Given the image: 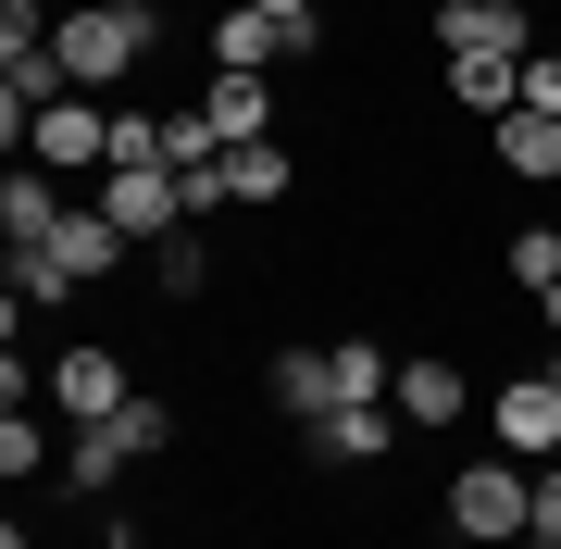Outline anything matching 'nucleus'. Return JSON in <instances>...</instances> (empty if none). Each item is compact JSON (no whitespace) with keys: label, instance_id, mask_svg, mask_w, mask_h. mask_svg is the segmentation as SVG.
Wrapping results in <instances>:
<instances>
[{"label":"nucleus","instance_id":"nucleus-1","mask_svg":"<svg viewBox=\"0 0 561 549\" xmlns=\"http://www.w3.org/2000/svg\"><path fill=\"white\" fill-rule=\"evenodd\" d=\"M150 50H162V0H76V13L50 25V62L88 88V101H113Z\"/></svg>","mask_w":561,"mask_h":549},{"label":"nucleus","instance_id":"nucleus-2","mask_svg":"<svg viewBox=\"0 0 561 549\" xmlns=\"http://www.w3.org/2000/svg\"><path fill=\"white\" fill-rule=\"evenodd\" d=\"M524 525H537V462H461L449 474V537H474V549H512Z\"/></svg>","mask_w":561,"mask_h":549},{"label":"nucleus","instance_id":"nucleus-3","mask_svg":"<svg viewBox=\"0 0 561 549\" xmlns=\"http://www.w3.org/2000/svg\"><path fill=\"white\" fill-rule=\"evenodd\" d=\"M101 213H113L138 250H162V238H187V225H201V213H187V175H175V163H113Z\"/></svg>","mask_w":561,"mask_h":549},{"label":"nucleus","instance_id":"nucleus-4","mask_svg":"<svg viewBox=\"0 0 561 549\" xmlns=\"http://www.w3.org/2000/svg\"><path fill=\"white\" fill-rule=\"evenodd\" d=\"M424 38H437V62H537V25L500 13V0H437Z\"/></svg>","mask_w":561,"mask_h":549},{"label":"nucleus","instance_id":"nucleus-5","mask_svg":"<svg viewBox=\"0 0 561 549\" xmlns=\"http://www.w3.org/2000/svg\"><path fill=\"white\" fill-rule=\"evenodd\" d=\"M13 163H50V175H76V163H113V101H88V88H62V101L25 125V150Z\"/></svg>","mask_w":561,"mask_h":549},{"label":"nucleus","instance_id":"nucleus-6","mask_svg":"<svg viewBox=\"0 0 561 549\" xmlns=\"http://www.w3.org/2000/svg\"><path fill=\"white\" fill-rule=\"evenodd\" d=\"M275 62H312V38L275 25L262 0H225V13H213V76H275Z\"/></svg>","mask_w":561,"mask_h":549},{"label":"nucleus","instance_id":"nucleus-7","mask_svg":"<svg viewBox=\"0 0 561 549\" xmlns=\"http://www.w3.org/2000/svg\"><path fill=\"white\" fill-rule=\"evenodd\" d=\"M486 425H500L512 462H561V387L549 375H512L500 400H486Z\"/></svg>","mask_w":561,"mask_h":549},{"label":"nucleus","instance_id":"nucleus-8","mask_svg":"<svg viewBox=\"0 0 561 549\" xmlns=\"http://www.w3.org/2000/svg\"><path fill=\"white\" fill-rule=\"evenodd\" d=\"M50 400L76 412V425H113L138 387H125V363H113V350H62V363H50Z\"/></svg>","mask_w":561,"mask_h":549},{"label":"nucleus","instance_id":"nucleus-9","mask_svg":"<svg viewBox=\"0 0 561 549\" xmlns=\"http://www.w3.org/2000/svg\"><path fill=\"white\" fill-rule=\"evenodd\" d=\"M387 412H400L412 437H449L461 412H474V387H461L449 363H400V387H387Z\"/></svg>","mask_w":561,"mask_h":549},{"label":"nucleus","instance_id":"nucleus-10","mask_svg":"<svg viewBox=\"0 0 561 549\" xmlns=\"http://www.w3.org/2000/svg\"><path fill=\"white\" fill-rule=\"evenodd\" d=\"M38 250H50V263H62V275L88 287V275H125V250H138V238H125L113 213H62V225H50Z\"/></svg>","mask_w":561,"mask_h":549},{"label":"nucleus","instance_id":"nucleus-11","mask_svg":"<svg viewBox=\"0 0 561 549\" xmlns=\"http://www.w3.org/2000/svg\"><path fill=\"white\" fill-rule=\"evenodd\" d=\"M262 387H275L287 425H324V412H337V363H324V350H275V363H262Z\"/></svg>","mask_w":561,"mask_h":549},{"label":"nucleus","instance_id":"nucleus-12","mask_svg":"<svg viewBox=\"0 0 561 549\" xmlns=\"http://www.w3.org/2000/svg\"><path fill=\"white\" fill-rule=\"evenodd\" d=\"M312 449H324V462H387V449H400V412H387V400H337L312 425Z\"/></svg>","mask_w":561,"mask_h":549},{"label":"nucleus","instance_id":"nucleus-13","mask_svg":"<svg viewBox=\"0 0 561 549\" xmlns=\"http://www.w3.org/2000/svg\"><path fill=\"white\" fill-rule=\"evenodd\" d=\"M287 187H300V163H287V138H238V150H225V201H238V213H275Z\"/></svg>","mask_w":561,"mask_h":549},{"label":"nucleus","instance_id":"nucleus-14","mask_svg":"<svg viewBox=\"0 0 561 549\" xmlns=\"http://www.w3.org/2000/svg\"><path fill=\"white\" fill-rule=\"evenodd\" d=\"M50 225H62V175H50V163H13V175H0V238L38 250Z\"/></svg>","mask_w":561,"mask_h":549},{"label":"nucleus","instance_id":"nucleus-15","mask_svg":"<svg viewBox=\"0 0 561 549\" xmlns=\"http://www.w3.org/2000/svg\"><path fill=\"white\" fill-rule=\"evenodd\" d=\"M125 462H138V449H125V425H76V449H62V488H76V500H113Z\"/></svg>","mask_w":561,"mask_h":549},{"label":"nucleus","instance_id":"nucleus-16","mask_svg":"<svg viewBox=\"0 0 561 549\" xmlns=\"http://www.w3.org/2000/svg\"><path fill=\"white\" fill-rule=\"evenodd\" d=\"M201 113L225 125V150H238V138H275V76H213Z\"/></svg>","mask_w":561,"mask_h":549},{"label":"nucleus","instance_id":"nucleus-17","mask_svg":"<svg viewBox=\"0 0 561 549\" xmlns=\"http://www.w3.org/2000/svg\"><path fill=\"white\" fill-rule=\"evenodd\" d=\"M486 138H500V175H561V125H549V113H524V101H512Z\"/></svg>","mask_w":561,"mask_h":549},{"label":"nucleus","instance_id":"nucleus-18","mask_svg":"<svg viewBox=\"0 0 561 549\" xmlns=\"http://www.w3.org/2000/svg\"><path fill=\"white\" fill-rule=\"evenodd\" d=\"M449 101H461V113H486V125H500V113L524 101V62H449Z\"/></svg>","mask_w":561,"mask_h":549},{"label":"nucleus","instance_id":"nucleus-19","mask_svg":"<svg viewBox=\"0 0 561 549\" xmlns=\"http://www.w3.org/2000/svg\"><path fill=\"white\" fill-rule=\"evenodd\" d=\"M324 363H337V400H387V387H400V363H387L375 338H324Z\"/></svg>","mask_w":561,"mask_h":549},{"label":"nucleus","instance_id":"nucleus-20","mask_svg":"<svg viewBox=\"0 0 561 549\" xmlns=\"http://www.w3.org/2000/svg\"><path fill=\"white\" fill-rule=\"evenodd\" d=\"M150 287H162V300H201V287H213V250H201V225L150 250Z\"/></svg>","mask_w":561,"mask_h":549},{"label":"nucleus","instance_id":"nucleus-21","mask_svg":"<svg viewBox=\"0 0 561 549\" xmlns=\"http://www.w3.org/2000/svg\"><path fill=\"white\" fill-rule=\"evenodd\" d=\"M0 474H13V488H25V474H50V437H38V412H0Z\"/></svg>","mask_w":561,"mask_h":549},{"label":"nucleus","instance_id":"nucleus-22","mask_svg":"<svg viewBox=\"0 0 561 549\" xmlns=\"http://www.w3.org/2000/svg\"><path fill=\"white\" fill-rule=\"evenodd\" d=\"M113 425H125V449H138V462H162V449H175V400H150V387H138Z\"/></svg>","mask_w":561,"mask_h":549},{"label":"nucleus","instance_id":"nucleus-23","mask_svg":"<svg viewBox=\"0 0 561 549\" xmlns=\"http://www.w3.org/2000/svg\"><path fill=\"white\" fill-rule=\"evenodd\" d=\"M13 300H25V312H50V300H76V275H62L50 250H13Z\"/></svg>","mask_w":561,"mask_h":549},{"label":"nucleus","instance_id":"nucleus-24","mask_svg":"<svg viewBox=\"0 0 561 549\" xmlns=\"http://www.w3.org/2000/svg\"><path fill=\"white\" fill-rule=\"evenodd\" d=\"M512 275H524V300L561 287V225H524V238H512Z\"/></svg>","mask_w":561,"mask_h":549},{"label":"nucleus","instance_id":"nucleus-25","mask_svg":"<svg viewBox=\"0 0 561 549\" xmlns=\"http://www.w3.org/2000/svg\"><path fill=\"white\" fill-rule=\"evenodd\" d=\"M50 25H62V13H38V0H0V62H25V50H50Z\"/></svg>","mask_w":561,"mask_h":549},{"label":"nucleus","instance_id":"nucleus-26","mask_svg":"<svg viewBox=\"0 0 561 549\" xmlns=\"http://www.w3.org/2000/svg\"><path fill=\"white\" fill-rule=\"evenodd\" d=\"M113 163H162V113H138V101H113Z\"/></svg>","mask_w":561,"mask_h":549},{"label":"nucleus","instance_id":"nucleus-27","mask_svg":"<svg viewBox=\"0 0 561 549\" xmlns=\"http://www.w3.org/2000/svg\"><path fill=\"white\" fill-rule=\"evenodd\" d=\"M524 113H549V125H561V50H537V62H524Z\"/></svg>","mask_w":561,"mask_h":549},{"label":"nucleus","instance_id":"nucleus-28","mask_svg":"<svg viewBox=\"0 0 561 549\" xmlns=\"http://www.w3.org/2000/svg\"><path fill=\"white\" fill-rule=\"evenodd\" d=\"M524 537H561V462H537V525Z\"/></svg>","mask_w":561,"mask_h":549},{"label":"nucleus","instance_id":"nucleus-29","mask_svg":"<svg viewBox=\"0 0 561 549\" xmlns=\"http://www.w3.org/2000/svg\"><path fill=\"white\" fill-rule=\"evenodd\" d=\"M262 13H275V25H300V38L324 50V0H262Z\"/></svg>","mask_w":561,"mask_h":549},{"label":"nucleus","instance_id":"nucleus-30","mask_svg":"<svg viewBox=\"0 0 561 549\" xmlns=\"http://www.w3.org/2000/svg\"><path fill=\"white\" fill-rule=\"evenodd\" d=\"M537 312H549V338H561V287H537Z\"/></svg>","mask_w":561,"mask_h":549},{"label":"nucleus","instance_id":"nucleus-31","mask_svg":"<svg viewBox=\"0 0 561 549\" xmlns=\"http://www.w3.org/2000/svg\"><path fill=\"white\" fill-rule=\"evenodd\" d=\"M537 375H549V387H561V338H549V363H537Z\"/></svg>","mask_w":561,"mask_h":549},{"label":"nucleus","instance_id":"nucleus-32","mask_svg":"<svg viewBox=\"0 0 561 549\" xmlns=\"http://www.w3.org/2000/svg\"><path fill=\"white\" fill-rule=\"evenodd\" d=\"M512 549H561V537H512Z\"/></svg>","mask_w":561,"mask_h":549},{"label":"nucleus","instance_id":"nucleus-33","mask_svg":"<svg viewBox=\"0 0 561 549\" xmlns=\"http://www.w3.org/2000/svg\"><path fill=\"white\" fill-rule=\"evenodd\" d=\"M201 13H225V0H201Z\"/></svg>","mask_w":561,"mask_h":549},{"label":"nucleus","instance_id":"nucleus-34","mask_svg":"<svg viewBox=\"0 0 561 549\" xmlns=\"http://www.w3.org/2000/svg\"><path fill=\"white\" fill-rule=\"evenodd\" d=\"M500 13H524V0H500Z\"/></svg>","mask_w":561,"mask_h":549},{"label":"nucleus","instance_id":"nucleus-35","mask_svg":"<svg viewBox=\"0 0 561 549\" xmlns=\"http://www.w3.org/2000/svg\"><path fill=\"white\" fill-rule=\"evenodd\" d=\"M0 549H25V537H0Z\"/></svg>","mask_w":561,"mask_h":549}]
</instances>
